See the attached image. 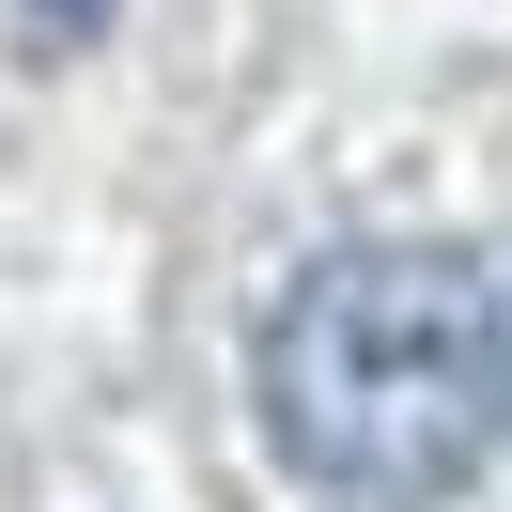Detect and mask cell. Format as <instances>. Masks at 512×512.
Segmentation results:
<instances>
[{"instance_id": "obj_2", "label": "cell", "mask_w": 512, "mask_h": 512, "mask_svg": "<svg viewBox=\"0 0 512 512\" xmlns=\"http://www.w3.org/2000/svg\"><path fill=\"white\" fill-rule=\"evenodd\" d=\"M16 16H32L47 47H94V32H109V0H16Z\"/></svg>"}, {"instance_id": "obj_1", "label": "cell", "mask_w": 512, "mask_h": 512, "mask_svg": "<svg viewBox=\"0 0 512 512\" xmlns=\"http://www.w3.org/2000/svg\"><path fill=\"white\" fill-rule=\"evenodd\" d=\"M249 404L326 512H450L512 404V311L466 249L357 233L280 280L249 342Z\"/></svg>"}]
</instances>
